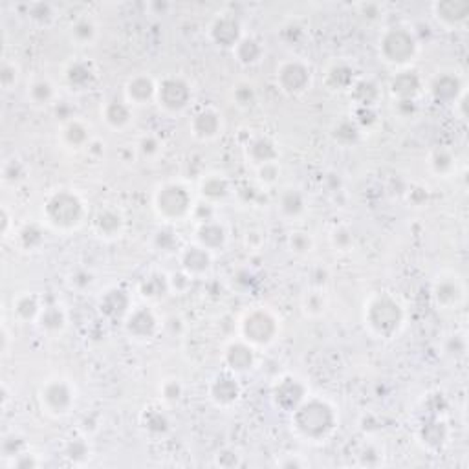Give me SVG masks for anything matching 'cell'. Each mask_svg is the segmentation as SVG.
Wrapping results in <instances>:
<instances>
[{"mask_svg": "<svg viewBox=\"0 0 469 469\" xmlns=\"http://www.w3.org/2000/svg\"><path fill=\"white\" fill-rule=\"evenodd\" d=\"M334 423H336V412L322 400H303L294 409L295 429L310 440L325 438L334 429Z\"/></svg>", "mask_w": 469, "mask_h": 469, "instance_id": "6da1fadb", "label": "cell"}, {"mask_svg": "<svg viewBox=\"0 0 469 469\" xmlns=\"http://www.w3.org/2000/svg\"><path fill=\"white\" fill-rule=\"evenodd\" d=\"M365 321L372 328V332L381 337H390L402 327V306L389 295H379L372 299L367 306Z\"/></svg>", "mask_w": 469, "mask_h": 469, "instance_id": "7a4b0ae2", "label": "cell"}, {"mask_svg": "<svg viewBox=\"0 0 469 469\" xmlns=\"http://www.w3.org/2000/svg\"><path fill=\"white\" fill-rule=\"evenodd\" d=\"M83 213H85L83 202L68 191L52 195L44 205V217L57 229H72L79 226Z\"/></svg>", "mask_w": 469, "mask_h": 469, "instance_id": "3957f363", "label": "cell"}, {"mask_svg": "<svg viewBox=\"0 0 469 469\" xmlns=\"http://www.w3.org/2000/svg\"><path fill=\"white\" fill-rule=\"evenodd\" d=\"M416 39L405 28L387 29L379 39V55L385 62L394 67H403L416 55Z\"/></svg>", "mask_w": 469, "mask_h": 469, "instance_id": "277c9868", "label": "cell"}, {"mask_svg": "<svg viewBox=\"0 0 469 469\" xmlns=\"http://www.w3.org/2000/svg\"><path fill=\"white\" fill-rule=\"evenodd\" d=\"M156 209L167 220H180L193 209L189 191L178 184L163 185L156 193Z\"/></svg>", "mask_w": 469, "mask_h": 469, "instance_id": "5b68a950", "label": "cell"}, {"mask_svg": "<svg viewBox=\"0 0 469 469\" xmlns=\"http://www.w3.org/2000/svg\"><path fill=\"white\" fill-rule=\"evenodd\" d=\"M41 402L46 412L61 416L67 414L76 402V390L67 379H50L41 389Z\"/></svg>", "mask_w": 469, "mask_h": 469, "instance_id": "8992f818", "label": "cell"}, {"mask_svg": "<svg viewBox=\"0 0 469 469\" xmlns=\"http://www.w3.org/2000/svg\"><path fill=\"white\" fill-rule=\"evenodd\" d=\"M277 334V321L266 310H253L242 322V336L253 345H268Z\"/></svg>", "mask_w": 469, "mask_h": 469, "instance_id": "52a82bcc", "label": "cell"}, {"mask_svg": "<svg viewBox=\"0 0 469 469\" xmlns=\"http://www.w3.org/2000/svg\"><path fill=\"white\" fill-rule=\"evenodd\" d=\"M156 100L167 112H182L191 101V88L180 77H165L156 86Z\"/></svg>", "mask_w": 469, "mask_h": 469, "instance_id": "ba28073f", "label": "cell"}, {"mask_svg": "<svg viewBox=\"0 0 469 469\" xmlns=\"http://www.w3.org/2000/svg\"><path fill=\"white\" fill-rule=\"evenodd\" d=\"M277 83L286 94H299L310 85V68L301 61L283 62L277 70Z\"/></svg>", "mask_w": 469, "mask_h": 469, "instance_id": "9c48e42d", "label": "cell"}, {"mask_svg": "<svg viewBox=\"0 0 469 469\" xmlns=\"http://www.w3.org/2000/svg\"><path fill=\"white\" fill-rule=\"evenodd\" d=\"M433 15L444 28L455 29L465 26L469 20L468 0H442L433 4Z\"/></svg>", "mask_w": 469, "mask_h": 469, "instance_id": "30bf717a", "label": "cell"}, {"mask_svg": "<svg viewBox=\"0 0 469 469\" xmlns=\"http://www.w3.org/2000/svg\"><path fill=\"white\" fill-rule=\"evenodd\" d=\"M209 35L213 39V43L220 48H235L237 43L242 39L240 22L235 17L222 15L218 17L209 29Z\"/></svg>", "mask_w": 469, "mask_h": 469, "instance_id": "8fae6325", "label": "cell"}, {"mask_svg": "<svg viewBox=\"0 0 469 469\" xmlns=\"http://www.w3.org/2000/svg\"><path fill=\"white\" fill-rule=\"evenodd\" d=\"M156 318L154 313L147 308H137L130 312L127 319V330L130 336L137 339H149L152 334L156 332Z\"/></svg>", "mask_w": 469, "mask_h": 469, "instance_id": "7c38bea8", "label": "cell"}, {"mask_svg": "<svg viewBox=\"0 0 469 469\" xmlns=\"http://www.w3.org/2000/svg\"><path fill=\"white\" fill-rule=\"evenodd\" d=\"M275 400H277L280 407L294 411L299 403L304 400V387L301 385V381H297L294 378L283 379L277 385V389H275Z\"/></svg>", "mask_w": 469, "mask_h": 469, "instance_id": "4fadbf2b", "label": "cell"}, {"mask_svg": "<svg viewBox=\"0 0 469 469\" xmlns=\"http://www.w3.org/2000/svg\"><path fill=\"white\" fill-rule=\"evenodd\" d=\"M435 299L436 303L444 306V308H453V306H456L464 299V288L453 277H444V279L436 283Z\"/></svg>", "mask_w": 469, "mask_h": 469, "instance_id": "5bb4252c", "label": "cell"}, {"mask_svg": "<svg viewBox=\"0 0 469 469\" xmlns=\"http://www.w3.org/2000/svg\"><path fill=\"white\" fill-rule=\"evenodd\" d=\"M222 128V121H220V116L215 112V110H202L198 114L193 118L191 121V132L195 134L200 140H211V137L217 136Z\"/></svg>", "mask_w": 469, "mask_h": 469, "instance_id": "9a60e30c", "label": "cell"}, {"mask_svg": "<svg viewBox=\"0 0 469 469\" xmlns=\"http://www.w3.org/2000/svg\"><path fill=\"white\" fill-rule=\"evenodd\" d=\"M238 396H240V387H238L237 379L233 376H218L211 385V398L218 405H231L233 402H237Z\"/></svg>", "mask_w": 469, "mask_h": 469, "instance_id": "2e32d148", "label": "cell"}, {"mask_svg": "<svg viewBox=\"0 0 469 469\" xmlns=\"http://www.w3.org/2000/svg\"><path fill=\"white\" fill-rule=\"evenodd\" d=\"M182 266L189 275H200L209 270L211 266V255L209 250L202 246H189L185 247L182 253Z\"/></svg>", "mask_w": 469, "mask_h": 469, "instance_id": "e0dca14e", "label": "cell"}, {"mask_svg": "<svg viewBox=\"0 0 469 469\" xmlns=\"http://www.w3.org/2000/svg\"><path fill=\"white\" fill-rule=\"evenodd\" d=\"M127 100L134 104H145L149 100L156 97V85L152 83L151 77L137 76L127 83L125 88Z\"/></svg>", "mask_w": 469, "mask_h": 469, "instance_id": "ac0fdd59", "label": "cell"}, {"mask_svg": "<svg viewBox=\"0 0 469 469\" xmlns=\"http://www.w3.org/2000/svg\"><path fill=\"white\" fill-rule=\"evenodd\" d=\"M390 92L398 100H414L420 92V77L414 72H402L390 81Z\"/></svg>", "mask_w": 469, "mask_h": 469, "instance_id": "d6986e66", "label": "cell"}, {"mask_svg": "<svg viewBox=\"0 0 469 469\" xmlns=\"http://www.w3.org/2000/svg\"><path fill=\"white\" fill-rule=\"evenodd\" d=\"M104 123L112 128H125L132 119V110L125 101H109L103 109Z\"/></svg>", "mask_w": 469, "mask_h": 469, "instance_id": "ffe728a7", "label": "cell"}, {"mask_svg": "<svg viewBox=\"0 0 469 469\" xmlns=\"http://www.w3.org/2000/svg\"><path fill=\"white\" fill-rule=\"evenodd\" d=\"M279 156V152L275 149L273 143L268 137H257L247 145V158L255 163L257 167L266 165V163H273Z\"/></svg>", "mask_w": 469, "mask_h": 469, "instance_id": "44dd1931", "label": "cell"}, {"mask_svg": "<svg viewBox=\"0 0 469 469\" xmlns=\"http://www.w3.org/2000/svg\"><path fill=\"white\" fill-rule=\"evenodd\" d=\"M460 79L451 74H442L431 85V92L438 101H456L460 97Z\"/></svg>", "mask_w": 469, "mask_h": 469, "instance_id": "7402d4cb", "label": "cell"}, {"mask_svg": "<svg viewBox=\"0 0 469 469\" xmlns=\"http://www.w3.org/2000/svg\"><path fill=\"white\" fill-rule=\"evenodd\" d=\"M226 363L235 372H244V370L252 369L253 351L244 343H233L226 351Z\"/></svg>", "mask_w": 469, "mask_h": 469, "instance_id": "603a6c76", "label": "cell"}, {"mask_svg": "<svg viewBox=\"0 0 469 469\" xmlns=\"http://www.w3.org/2000/svg\"><path fill=\"white\" fill-rule=\"evenodd\" d=\"M200 193L205 198V202L213 204L218 200H224L229 195V182L224 178V176L211 175L208 176L202 185H200Z\"/></svg>", "mask_w": 469, "mask_h": 469, "instance_id": "cb8c5ba5", "label": "cell"}, {"mask_svg": "<svg viewBox=\"0 0 469 469\" xmlns=\"http://www.w3.org/2000/svg\"><path fill=\"white\" fill-rule=\"evenodd\" d=\"M233 53L240 64H255L262 57V46L261 43L253 37H242L233 48Z\"/></svg>", "mask_w": 469, "mask_h": 469, "instance_id": "d4e9b609", "label": "cell"}, {"mask_svg": "<svg viewBox=\"0 0 469 469\" xmlns=\"http://www.w3.org/2000/svg\"><path fill=\"white\" fill-rule=\"evenodd\" d=\"M95 228L104 237H116L123 228V218L114 209H101L95 217Z\"/></svg>", "mask_w": 469, "mask_h": 469, "instance_id": "484cf974", "label": "cell"}, {"mask_svg": "<svg viewBox=\"0 0 469 469\" xmlns=\"http://www.w3.org/2000/svg\"><path fill=\"white\" fill-rule=\"evenodd\" d=\"M128 295L123 290H112L101 301V310L110 318H121L128 312Z\"/></svg>", "mask_w": 469, "mask_h": 469, "instance_id": "4316f807", "label": "cell"}, {"mask_svg": "<svg viewBox=\"0 0 469 469\" xmlns=\"http://www.w3.org/2000/svg\"><path fill=\"white\" fill-rule=\"evenodd\" d=\"M304 196L297 189H286L279 198L280 213L288 218H297L304 213Z\"/></svg>", "mask_w": 469, "mask_h": 469, "instance_id": "83f0119b", "label": "cell"}, {"mask_svg": "<svg viewBox=\"0 0 469 469\" xmlns=\"http://www.w3.org/2000/svg\"><path fill=\"white\" fill-rule=\"evenodd\" d=\"M198 240L200 246L211 252V250L222 246L224 240H226V231L217 222H205L198 229Z\"/></svg>", "mask_w": 469, "mask_h": 469, "instance_id": "f1b7e54d", "label": "cell"}, {"mask_svg": "<svg viewBox=\"0 0 469 469\" xmlns=\"http://www.w3.org/2000/svg\"><path fill=\"white\" fill-rule=\"evenodd\" d=\"M13 308L15 313L19 315V319L22 321H32V319L39 318L43 308L39 304V299L32 294H24L13 301Z\"/></svg>", "mask_w": 469, "mask_h": 469, "instance_id": "f546056e", "label": "cell"}, {"mask_svg": "<svg viewBox=\"0 0 469 469\" xmlns=\"http://www.w3.org/2000/svg\"><path fill=\"white\" fill-rule=\"evenodd\" d=\"M62 137H64V143L70 145V147L81 149L85 147L86 143L90 142V136H88V128L81 121H68L62 128Z\"/></svg>", "mask_w": 469, "mask_h": 469, "instance_id": "4dcf8cb0", "label": "cell"}, {"mask_svg": "<svg viewBox=\"0 0 469 469\" xmlns=\"http://www.w3.org/2000/svg\"><path fill=\"white\" fill-rule=\"evenodd\" d=\"M70 35L76 43L85 46V44L94 43L95 35H97V28H95L94 20L88 19V17H81V19H77L76 22L72 24Z\"/></svg>", "mask_w": 469, "mask_h": 469, "instance_id": "1f68e13d", "label": "cell"}, {"mask_svg": "<svg viewBox=\"0 0 469 469\" xmlns=\"http://www.w3.org/2000/svg\"><path fill=\"white\" fill-rule=\"evenodd\" d=\"M67 79L72 86L83 88V86L90 85L92 79H94V72H92V68L86 62H76V64H72L68 68Z\"/></svg>", "mask_w": 469, "mask_h": 469, "instance_id": "d6a6232c", "label": "cell"}, {"mask_svg": "<svg viewBox=\"0 0 469 469\" xmlns=\"http://www.w3.org/2000/svg\"><path fill=\"white\" fill-rule=\"evenodd\" d=\"M39 322L46 332H59L64 327V313L57 306H48L39 315Z\"/></svg>", "mask_w": 469, "mask_h": 469, "instance_id": "836d02e7", "label": "cell"}, {"mask_svg": "<svg viewBox=\"0 0 469 469\" xmlns=\"http://www.w3.org/2000/svg\"><path fill=\"white\" fill-rule=\"evenodd\" d=\"M53 95H55V90H53V85L50 81H35L34 85L29 86L28 90V97L34 101L35 104H48L50 101L53 100Z\"/></svg>", "mask_w": 469, "mask_h": 469, "instance_id": "e575fe53", "label": "cell"}, {"mask_svg": "<svg viewBox=\"0 0 469 469\" xmlns=\"http://www.w3.org/2000/svg\"><path fill=\"white\" fill-rule=\"evenodd\" d=\"M352 74L354 72L346 64H334L330 70H328V85L334 86L336 90H345L346 86L352 83Z\"/></svg>", "mask_w": 469, "mask_h": 469, "instance_id": "d590c367", "label": "cell"}, {"mask_svg": "<svg viewBox=\"0 0 469 469\" xmlns=\"http://www.w3.org/2000/svg\"><path fill=\"white\" fill-rule=\"evenodd\" d=\"M354 97L360 101V107H372L378 97V86L369 81H361L354 86Z\"/></svg>", "mask_w": 469, "mask_h": 469, "instance_id": "8d00e7d4", "label": "cell"}, {"mask_svg": "<svg viewBox=\"0 0 469 469\" xmlns=\"http://www.w3.org/2000/svg\"><path fill=\"white\" fill-rule=\"evenodd\" d=\"M360 136V130L355 127L352 121L345 119L341 123H337V127L334 128V140L341 145H348V143H354Z\"/></svg>", "mask_w": 469, "mask_h": 469, "instance_id": "74e56055", "label": "cell"}, {"mask_svg": "<svg viewBox=\"0 0 469 469\" xmlns=\"http://www.w3.org/2000/svg\"><path fill=\"white\" fill-rule=\"evenodd\" d=\"M431 167L435 169L436 175H447L455 167V158L449 151H435L431 158Z\"/></svg>", "mask_w": 469, "mask_h": 469, "instance_id": "f35d334b", "label": "cell"}, {"mask_svg": "<svg viewBox=\"0 0 469 469\" xmlns=\"http://www.w3.org/2000/svg\"><path fill=\"white\" fill-rule=\"evenodd\" d=\"M312 237H310L308 233L304 231H297L292 233V237H290V250L297 255H304V253L312 252Z\"/></svg>", "mask_w": 469, "mask_h": 469, "instance_id": "ab89813d", "label": "cell"}, {"mask_svg": "<svg viewBox=\"0 0 469 469\" xmlns=\"http://www.w3.org/2000/svg\"><path fill=\"white\" fill-rule=\"evenodd\" d=\"M20 240H22L24 247H28V250H35L43 244L44 237L43 231L37 228V226H26V228L20 231Z\"/></svg>", "mask_w": 469, "mask_h": 469, "instance_id": "60d3db41", "label": "cell"}, {"mask_svg": "<svg viewBox=\"0 0 469 469\" xmlns=\"http://www.w3.org/2000/svg\"><path fill=\"white\" fill-rule=\"evenodd\" d=\"M233 97H235L238 107H252V104L255 103V90H253L252 85H247V83H240V85L235 86V90H233Z\"/></svg>", "mask_w": 469, "mask_h": 469, "instance_id": "b9f144b4", "label": "cell"}, {"mask_svg": "<svg viewBox=\"0 0 469 469\" xmlns=\"http://www.w3.org/2000/svg\"><path fill=\"white\" fill-rule=\"evenodd\" d=\"M325 304L327 303H325L322 295L319 294V292H312V294H308L304 297L303 308L308 315H319V313L325 312Z\"/></svg>", "mask_w": 469, "mask_h": 469, "instance_id": "7bdbcfd3", "label": "cell"}, {"mask_svg": "<svg viewBox=\"0 0 469 469\" xmlns=\"http://www.w3.org/2000/svg\"><path fill=\"white\" fill-rule=\"evenodd\" d=\"M161 279H163V277H149L142 286L143 295H145V297H160V295H163V292L169 288V285L161 286Z\"/></svg>", "mask_w": 469, "mask_h": 469, "instance_id": "ee69618b", "label": "cell"}, {"mask_svg": "<svg viewBox=\"0 0 469 469\" xmlns=\"http://www.w3.org/2000/svg\"><path fill=\"white\" fill-rule=\"evenodd\" d=\"M137 147H140V152H142L145 158H154L160 154L161 145L154 136H143Z\"/></svg>", "mask_w": 469, "mask_h": 469, "instance_id": "f6af8a7d", "label": "cell"}, {"mask_svg": "<svg viewBox=\"0 0 469 469\" xmlns=\"http://www.w3.org/2000/svg\"><path fill=\"white\" fill-rule=\"evenodd\" d=\"M17 77H19V70L15 64H10V62H4L2 64V70H0V81H2V86L4 88H10L11 85L17 83Z\"/></svg>", "mask_w": 469, "mask_h": 469, "instance_id": "bcb514c9", "label": "cell"}, {"mask_svg": "<svg viewBox=\"0 0 469 469\" xmlns=\"http://www.w3.org/2000/svg\"><path fill=\"white\" fill-rule=\"evenodd\" d=\"M161 396L167 400V402H176V400L182 396V385L176 381V379H169L163 383L161 387Z\"/></svg>", "mask_w": 469, "mask_h": 469, "instance_id": "7dc6e473", "label": "cell"}, {"mask_svg": "<svg viewBox=\"0 0 469 469\" xmlns=\"http://www.w3.org/2000/svg\"><path fill=\"white\" fill-rule=\"evenodd\" d=\"M332 244L339 250H348L352 244V233L345 228H337L332 233Z\"/></svg>", "mask_w": 469, "mask_h": 469, "instance_id": "c3c4849f", "label": "cell"}, {"mask_svg": "<svg viewBox=\"0 0 469 469\" xmlns=\"http://www.w3.org/2000/svg\"><path fill=\"white\" fill-rule=\"evenodd\" d=\"M277 176H279V167L277 163H266V165L259 167V178H261L264 184H275L277 182Z\"/></svg>", "mask_w": 469, "mask_h": 469, "instance_id": "681fc988", "label": "cell"}, {"mask_svg": "<svg viewBox=\"0 0 469 469\" xmlns=\"http://www.w3.org/2000/svg\"><path fill=\"white\" fill-rule=\"evenodd\" d=\"M24 178V169L19 161H10L8 165L4 167V180L6 182H19Z\"/></svg>", "mask_w": 469, "mask_h": 469, "instance_id": "f907efd6", "label": "cell"}, {"mask_svg": "<svg viewBox=\"0 0 469 469\" xmlns=\"http://www.w3.org/2000/svg\"><path fill=\"white\" fill-rule=\"evenodd\" d=\"M149 429H156L158 433L165 431L169 422L165 420V416L161 414V412H152L151 416H149Z\"/></svg>", "mask_w": 469, "mask_h": 469, "instance_id": "816d5d0a", "label": "cell"}, {"mask_svg": "<svg viewBox=\"0 0 469 469\" xmlns=\"http://www.w3.org/2000/svg\"><path fill=\"white\" fill-rule=\"evenodd\" d=\"M94 283V275L88 271H77L76 275H72V285H76L77 288H86Z\"/></svg>", "mask_w": 469, "mask_h": 469, "instance_id": "f5cc1de1", "label": "cell"}, {"mask_svg": "<svg viewBox=\"0 0 469 469\" xmlns=\"http://www.w3.org/2000/svg\"><path fill=\"white\" fill-rule=\"evenodd\" d=\"M32 19H41L46 22L48 19H52V8L48 4H34L32 6Z\"/></svg>", "mask_w": 469, "mask_h": 469, "instance_id": "db71d44e", "label": "cell"}, {"mask_svg": "<svg viewBox=\"0 0 469 469\" xmlns=\"http://www.w3.org/2000/svg\"><path fill=\"white\" fill-rule=\"evenodd\" d=\"M358 10H360V15H365L367 19H376L378 15H383V8L379 4H360Z\"/></svg>", "mask_w": 469, "mask_h": 469, "instance_id": "11a10c76", "label": "cell"}, {"mask_svg": "<svg viewBox=\"0 0 469 469\" xmlns=\"http://www.w3.org/2000/svg\"><path fill=\"white\" fill-rule=\"evenodd\" d=\"M398 112L403 118H409L416 112V104L414 100H398Z\"/></svg>", "mask_w": 469, "mask_h": 469, "instance_id": "9f6ffc18", "label": "cell"}, {"mask_svg": "<svg viewBox=\"0 0 469 469\" xmlns=\"http://www.w3.org/2000/svg\"><path fill=\"white\" fill-rule=\"evenodd\" d=\"M68 453H70L72 456H74V455L79 456V455H86V453H88V449H86V446L83 444V442H74V444L70 446V449H68Z\"/></svg>", "mask_w": 469, "mask_h": 469, "instance_id": "6f0895ef", "label": "cell"}]
</instances>
